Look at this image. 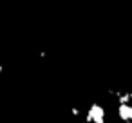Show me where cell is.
I'll use <instances>...</instances> for the list:
<instances>
[{"label":"cell","mask_w":132,"mask_h":123,"mask_svg":"<svg viewBox=\"0 0 132 123\" xmlns=\"http://www.w3.org/2000/svg\"><path fill=\"white\" fill-rule=\"evenodd\" d=\"M118 114L123 121H132V103H123L118 107Z\"/></svg>","instance_id":"cell-2"},{"label":"cell","mask_w":132,"mask_h":123,"mask_svg":"<svg viewBox=\"0 0 132 123\" xmlns=\"http://www.w3.org/2000/svg\"><path fill=\"white\" fill-rule=\"evenodd\" d=\"M2 71H4V67H2V65H0V74H2Z\"/></svg>","instance_id":"cell-4"},{"label":"cell","mask_w":132,"mask_h":123,"mask_svg":"<svg viewBox=\"0 0 132 123\" xmlns=\"http://www.w3.org/2000/svg\"><path fill=\"white\" fill-rule=\"evenodd\" d=\"M87 121L89 123H105V109L98 103H92L87 112Z\"/></svg>","instance_id":"cell-1"},{"label":"cell","mask_w":132,"mask_h":123,"mask_svg":"<svg viewBox=\"0 0 132 123\" xmlns=\"http://www.w3.org/2000/svg\"><path fill=\"white\" fill-rule=\"evenodd\" d=\"M71 114H72V116H80V109H78V107H72V109H71Z\"/></svg>","instance_id":"cell-3"}]
</instances>
